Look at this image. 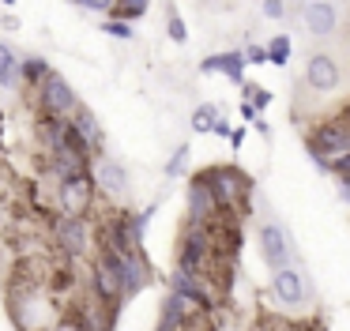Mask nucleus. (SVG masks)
Wrapping results in <instances>:
<instances>
[{"label": "nucleus", "mask_w": 350, "mask_h": 331, "mask_svg": "<svg viewBox=\"0 0 350 331\" xmlns=\"http://www.w3.org/2000/svg\"><path fill=\"white\" fill-rule=\"evenodd\" d=\"M200 181H204L207 188H211L215 203H219V211H226V215H249L245 211V200H249L252 192V181L249 173H241L237 166H207V170L196 173Z\"/></svg>", "instance_id": "f257e3e1"}, {"label": "nucleus", "mask_w": 350, "mask_h": 331, "mask_svg": "<svg viewBox=\"0 0 350 331\" xmlns=\"http://www.w3.org/2000/svg\"><path fill=\"white\" fill-rule=\"evenodd\" d=\"M49 233H53V248L68 260H79L94 248V226L87 215H53Z\"/></svg>", "instance_id": "f03ea898"}, {"label": "nucleus", "mask_w": 350, "mask_h": 331, "mask_svg": "<svg viewBox=\"0 0 350 331\" xmlns=\"http://www.w3.org/2000/svg\"><path fill=\"white\" fill-rule=\"evenodd\" d=\"M49 185H53L57 215H87V211L94 207V196H98L94 170L79 173V177H68V181H49Z\"/></svg>", "instance_id": "7ed1b4c3"}, {"label": "nucleus", "mask_w": 350, "mask_h": 331, "mask_svg": "<svg viewBox=\"0 0 350 331\" xmlns=\"http://www.w3.org/2000/svg\"><path fill=\"white\" fill-rule=\"evenodd\" d=\"M305 150H309V158L317 162V170H324L332 155L350 150V128L342 124V120H335V117L320 120L317 128H309V132H305Z\"/></svg>", "instance_id": "20e7f679"}, {"label": "nucleus", "mask_w": 350, "mask_h": 331, "mask_svg": "<svg viewBox=\"0 0 350 331\" xmlns=\"http://www.w3.org/2000/svg\"><path fill=\"white\" fill-rule=\"evenodd\" d=\"M170 290L181 293V297H189L196 308H204V313H219L222 301H226V293L219 290V282L207 275H192V271H177L170 275Z\"/></svg>", "instance_id": "39448f33"}, {"label": "nucleus", "mask_w": 350, "mask_h": 331, "mask_svg": "<svg viewBox=\"0 0 350 331\" xmlns=\"http://www.w3.org/2000/svg\"><path fill=\"white\" fill-rule=\"evenodd\" d=\"M34 109L53 113V117H72V113L79 109V98L61 72H49L46 79H42V87L34 90Z\"/></svg>", "instance_id": "423d86ee"}, {"label": "nucleus", "mask_w": 350, "mask_h": 331, "mask_svg": "<svg viewBox=\"0 0 350 331\" xmlns=\"http://www.w3.org/2000/svg\"><path fill=\"white\" fill-rule=\"evenodd\" d=\"M305 87L312 94H335L342 87V60L332 49H312L305 60Z\"/></svg>", "instance_id": "0eeeda50"}, {"label": "nucleus", "mask_w": 350, "mask_h": 331, "mask_svg": "<svg viewBox=\"0 0 350 331\" xmlns=\"http://www.w3.org/2000/svg\"><path fill=\"white\" fill-rule=\"evenodd\" d=\"M271 293L275 301H279L282 308H301L305 297H309V282H305V271L294 267V263H286V267H279L271 275Z\"/></svg>", "instance_id": "6e6552de"}, {"label": "nucleus", "mask_w": 350, "mask_h": 331, "mask_svg": "<svg viewBox=\"0 0 350 331\" xmlns=\"http://www.w3.org/2000/svg\"><path fill=\"white\" fill-rule=\"evenodd\" d=\"M301 23L312 38H335L342 27V15H339V8H335V0H305Z\"/></svg>", "instance_id": "1a4fd4ad"}, {"label": "nucleus", "mask_w": 350, "mask_h": 331, "mask_svg": "<svg viewBox=\"0 0 350 331\" xmlns=\"http://www.w3.org/2000/svg\"><path fill=\"white\" fill-rule=\"evenodd\" d=\"M87 286H91V297L98 301V305L113 308V313L124 305L121 286H117L113 271L106 267V260H102V256H94V260H91V267H87Z\"/></svg>", "instance_id": "9d476101"}, {"label": "nucleus", "mask_w": 350, "mask_h": 331, "mask_svg": "<svg viewBox=\"0 0 350 331\" xmlns=\"http://www.w3.org/2000/svg\"><path fill=\"white\" fill-rule=\"evenodd\" d=\"M260 252H264V263L271 271L286 267L290 256H294V245H290V233L282 222H264L260 226Z\"/></svg>", "instance_id": "9b49d317"}, {"label": "nucleus", "mask_w": 350, "mask_h": 331, "mask_svg": "<svg viewBox=\"0 0 350 331\" xmlns=\"http://www.w3.org/2000/svg\"><path fill=\"white\" fill-rule=\"evenodd\" d=\"M94 185H98V192L109 196V200H124V196H129V170H124L117 158L102 155L98 162H94Z\"/></svg>", "instance_id": "f8f14e48"}, {"label": "nucleus", "mask_w": 350, "mask_h": 331, "mask_svg": "<svg viewBox=\"0 0 350 331\" xmlns=\"http://www.w3.org/2000/svg\"><path fill=\"white\" fill-rule=\"evenodd\" d=\"M204 313V308H196L189 297H181V293L170 290L166 301H162V316H159V331H185L196 316Z\"/></svg>", "instance_id": "ddd939ff"}, {"label": "nucleus", "mask_w": 350, "mask_h": 331, "mask_svg": "<svg viewBox=\"0 0 350 331\" xmlns=\"http://www.w3.org/2000/svg\"><path fill=\"white\" fill-rule=\"evenodd\" d=\"M245 68H249V60H245L241 49H226V53H211V57L200 60V72L204 75H226L230 83H241L245 79Z\"/></svg>", "instance_id": "4468645a"}, {"label": "nucleus", "mask_w": 350, "mask_h": 331, "mask_svg": "<svg viewBox=\"0 0 350 331\" xmlns=\"http://www.w3.org/2000/svg\"><path fill=\"white\" fill-rule=\"evenodd\" d=\"M185 203H189V222H211V218L219 215V203H215L211 188H207L204 181L196 177V173H192V181H189Z\"/></svg>", "instance_id": "2eb2a0df"}, {"label": "nucleus", "mask_w": 350, "mask_h": 331, "mask_svg": "<svg viewBox=\"0 0 350 331\" xmlns=\"http://www.w3.org/2000/svg\"><path fill=\"white\" fill-rule=\"evenodd\" d=\"M72 128H76L79 135H83L87 143H91V150H94V158H102V147H106V135H102V124H98V117H94L91 109H87L83 102H79V109L72 113Z\"/></svg>", "instance_id": "dca6fc26"}, {"label": "nucleus", "mask_w": 350, "mask_h": 331, "mask_svg": "<svg viewBox=\"0 0 350 331\" xmlns=\"http://www.w3.org/2000/svg\"><path fill=\"white\" fill-rule=\"evenodd\" d=\"M49 72H53V64H49L42 53H19V83H23L27 90H38Z\"/></svg>", "instance_id": "f3484780"}, {"label": "nucleus", "mask_w": 350, "mask_h": 331, "mask_svg": "<svg viewBox=\"0 0 350 331\" xmlns=\"http://www.w3.org/2000/svg\"><path fill=\"white\" fill-rule=\"evenodd\" d=\"M19 87V53L12 42H0V90Z\"/></svg>", "instance_id": "a211bd4d"}, {"label": "nucleus", "mask_w": 350, "mask_h": 331, "mask_svg": "<svg viewBox=\"0 0 350 331\" xmlns=\"http://www.w3.org/2000/svg\"><path fill=\"white\" fill-rule=\"evenodd\" d=\"M49 331H91V305H83V301H79V305H68L64 316Z\"/></svg>", "instance_id": "6ab92c4d"}, {"label": "nucleus", "mask_w": 350, "mask_h": 331, "mask_svg": "<svg viewBox=\"0 0 350 331\" xmlns=\"http://www.w3.org/2000/svg\"><path fill=\"white\" fill-rule=\"evenodd\" d=\"M264 49H267V64L286 68L290 64V53H294V42H290V34H271Z\"/></svg>", "instance_id": "aec40b11"}, {"label": "nucleus", "mask_w": 350, "mask_h": 331, "mask_svg": "<svg viewBox=\"0 0 350 331\" xmlns=\"http://www.w3.org/2000/svg\"><path fill=\"white\" fill-rule=\"evenodd\" d=\"M98 30L106 38H117V42H136V27H132L129 19H117V15H106Z\"/></svg>", "instance_id": "412c9836"}, {"label": "nucleus", "mask_w": 350, "mask_h": 331, "mask_svg": "<svg viewBox=\"0 0 350 331\" xmlns=\"http://www.w3.org/2000/svg\"><path fill=\"white\" fill-rule=\"evenodd\" d=\"M222 117V109L215 102H204V105H196L192 109V132H211V124Z\"/></svg>", "instance_id": "4be33fe9"}, {"label": "nucleus", "mask_w": 350, "mask_h": 331, "mask_svg": "<svg viewBox=\"0 0 350 331\" xmlns=\"http://www.w3.org/2000/svg\"><path fill=\"white\" fill-rule=\"evenodd\" d=\"M147 8H151V0H117V4H113V12H109V15L136 23V19H144V15H147Z\"/></svg>", "instance_id": "5701e85b"}, {"label": "nucleus", "mask_w": 350, "mask_h": 331, "mask_svg": "<svg viewBox=\"0 0 350 331\" xmlns=\"http://www.w3.org/2000/svg\"><path fill=\"white\" fill-rule=\"evenodd\" d=\"M189 155H192V147H189V143L174 147V155H170V162H166V177H170V181H174V177H181V173H185V166H189Z\"/></svg>", "instance_id": "b1692460"}, {"label": "nucleus", "mask_w": 350, "mask_h": 331, "mask_svg": "<svg viewBox=\"0 0 350 331\" xmlns=\"http://www.w3.org/2000/svg\"><path fill=\"white\" fill-rule=\"evenodd\" d=\"M324 173H332V177H339V181H350V150H342V155H332V158H327Z\"/></svg>", "instance_id": "393cba45"}, {"label": "nucleus", "mask_w": 350, "mask_h": 331, "mask_svg": "<svg viewBox=\"0 0 350 331\" xmlns=\"http://www.w3.org/2000/svg\"><path fill=\"white\" fill-rule=\"evenodd\" d=\"M166 34H170V42H177V45L189 42V27H185V19H181L177 12H170V19H166Z\"/></svg>", "instance_id": "a878e982"}, {"label": "nucleus", "mask_w": 350, "mask_h": 331, "mask_svg": "<svg viewBox=\"0 0 350 331\" xmlns=\"http://www.w3.org/2000/svg\"><path fill=\"white\" fill-rule=\"evenodd\" d=\"M286 0H260V15L264 19H271V23H279V19H286Z\"/></svg>", "instance_id": "bb28decb"}, {"label": "nucleus", "mask_w": 350, "mask_h": 331, "mask_svg": "<svg viewBox=\"0 0 350 331\" xmlns=\"http://www.w3.org/2000/svg\"><path fill=\"white\" fill-rule=\"evenodd\" d=\"M72 4L83 8V12H94V15H109L117 0H72Z\"/></svg>", "instance_id": "cd10ccee"}, {"label": "nucleus", "mask_w": 350, "mask_h": 331, "mask_svg": "<svg viewBox=\"0 0 350 331\" xmlns=\"http://www.w3.org/2000/svg\"><path fill=\"white\" fill-rule=\"evenodd\" d=\"M241 53H245V60H249V64H267V49L260 42H245Z\"/></svg>", "instance_id": "c85d7f7f"}, {"label": "nucleus", "mask_w": 350, "mask_h": 331, "mask_svg": "<svg viewBox=\"0 0 350 331\" xmlns=\"http://www.w3.org/2000/svg\"><path fill=\"white\" fill-rule=\"evenodd\" d=\"M249 102L256 105L260 113H264L267 105H271V90H264V87H260V83H256V90H252V98H249Z\"/></svg>", "instance_id": "c756f323"}, {"label": "nucleus", "mask_w": 350, "mask_h": 331, "mask_svg": "<svg viewBox=\"0 0 350 331\" xmlns=\"http://www.w3.org/2000/svg\"><path fill=\"white\" fill-rule=\"evenodd\" d=\"M211 132H215V135H222V140H230V120H222V117H219V120L211 124Z\"/></svg>", "instance_id": "7c9ffc66"}, {"label": "nucleus", "mask_w": 350, "mask_h": 331, "mask_svg": "<svg viewBox=\"0 0 350 331\" xmlns=\"http://www.w3.org/2000/svg\"><path fill=\"white\" fill-rule=\"evenodd\" d=\"M241 117H245V120H256V117H260V109H256L252 102H245V98H241Z\"/></svg>", "instance_id": "2f4dec72"}, {"label": "nucleus", "mask_w": 350, "mask_h": 331, "mask_svg": "<svg viewBox=\"0 0 350 331\" xmlns=\"http://www.w3.org/2000/svg\"><path fill=\"white\" fill-rule=\"evenodd\" d=\"M230 143H234V147L241 150V143H245V128H230Z\"/></svg>", "instance_id": "473e14b6"}, {"label": "nucleus", "mask_w": 350, "mask_h": 331, "mask_svg": "<svg viewBox=\"0 0 350 331\" xmlns=\"http://www.w3.org/2000/svg\"><path fill=\"white\" fill-rule=\"evenodd\" d=\"M0 27H4V30H19V19H16V15H4V19H0Z\"/></svg>", "instance_id": "72a5a7b5"}, {"label": "nucleus", "mask_w": 350, "mask_h": 331, "mask_svg": "<svg viewBox=\"0 0 350 331\" xmlns=\"http://www.w3.org/2000/svg\"><path fill=\"white\" fill-rule=\"evenodd\" d=\"M339 200L350 203V181H339Z\"/></svg>", "instance_id": "f704fd0d"}, {"label": "nucleus", "mask_w": 350, "mask_h": 331, "mask_svg": "<svg viewBox=\"0 0 350 331\" xmlns=\"http://www.w3.org/2000/svg\"><path fill=\"white\" fill-rule=\"evenodd\" d=\"M0 4H4V8H12V4H16V0H0Z\"/></svg>", "instance_id": "c9c22d12"}, {"label": "nucleus", "mask_w": 350, "mask_h": 331, "mask_svg": "<svg viewBox=\"0 0 350 331\" xmlns=\"http://www.w3.org/2000/svg\"><path fill=\"white\" fill-rule=\"evenodd\" d=\"M301 4H305V0H297V8H301Z\"/></svg>", "instance_id": "e433bc0d"}]
</instances>
